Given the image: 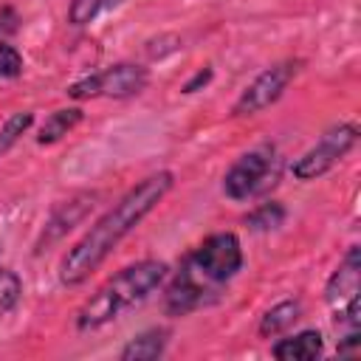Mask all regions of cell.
<instances>
[{
    "label": "cell",
    "mask_w": 361,
    "mask_h": 361,
    "mask_svg": "<svg viewBox=\"0 0 361 361\" xmlns=\"http://www.w3.org/2000/svg\"><path fill=\"white\" fill-rule=\"evenodd\" d=\"M175 175L169 169H158L141 178L133 189H127L85 234L76 240L59 259V282L68 288L90 279L93 271L118 248V243L138 228V223L169 195Z\"/></svg>",
    "instance_id": "obj_1"
},
{
    "label": "cell",
    "mask_w": 361,
    "mask_h": 361,
    "mask_svg": "<svg viewBox=\"0 0 361 361\" xmlns=\"http://www.w3.org/2000/svg\"><path fill=\"white\" fill-rule=\"evenodd\" d=\"M243 268V245L234 231L209 234L200 245H195L175 276L166 285L164 307L169 316H186L212 305L220 290L240 274Z\"/></svg>",
    "instance_id": "obj_2"
},
{
    "label": "cell",
    "mask_w": 361,
    "mask_h": 361,
    "mask_svg": "<svg viewBox=\"0 0 361 361\" xmlns=\"http://www.w3.org/2000/svg\"><path fill=\"white\" fill-rule=\"evenodd\" d=\"M166 276L169 265L161 259H141L135 265L121 268L76 310V330L87 333L116 322L124 310L141 305L155 288H161Z\"/></svg>",
    "instance_id": "obj_3"
},
{
    "label": "cell",
    "mask_w": 361,
    "mask_h": 361,
    "mask_svg": "<svg viewBox=\"0 0 361 361\" xmlns=\"http://www.w3.org/2000/svg\"><path fill=\"white\" fill-rule=\"evenodd\" d=\"M279 178V155L274 144H259L243 152L223 175V192L228 200L243 203L265 195Z\"/></svg>",
    "instance_id": "obj_4"
},
{
    "label": "cell",
    "mask_w": 361,
    "mask_h": 361,
    "mask_svg": "<svg viewBox=\"0 0 361 361\" xmlns=\"http://www.w3.org/2000/svg\"><path fill=\"white\" fill-rule=\"evenodd\" d=\"M149 85V71L144 65H135V62H116L99 73H90L79 82H73L65 93L76 102H85V99H99V96H107V99H133L138 96L144 87Z\"/></svg>",
    "instance_id": "obj_5"
},
{
    "label": "cell",
    "mask_w": 361,
    "mask_h": 361,
    "mask_svg": "<svg viewBox=\"0 0 361 361\" xmlns=\"http://www.w3.org/2000/svg\"><path fill=\"white\" fill-rule=\"evenodd\" d=\"M355 144H358V127L353 121H341V124L324 130L319 135V141L313 147H307L293 161L290 172L296 180H316L324 172H330L341 158H347Z\"/></svg>",
    "instance_id": "obj_6"
},
{
    "label": "cell",
    "mask_w": 361,
    "mask_h": 361,
    "mask_svg": "<svg viewBox=\"0 0 361 361\" xmlns=\"http://www.w3.org/2000/svg\"><path fill=\"white\" fill-rule=\"evenodd\" d=\"M299 68H302L299 59H282V62L265 68L262 73H257L245 85V90L237 96V102L231 107V116H257L265 107L276 104L282 99V93L288 90V85L296 79Z\"/></svg>",
    "instance_id": "obj_7"
},
{
    "label": "cell",
    "mask_w": 361,
    "mask_h": 361,
    "mask_svg": "<svg viewBox=\"0 0 361 361\" xmlns=\"http://www.w3.org/2000/svg\"><path fill=\"white\" fill-rule=\"evenodd\" d=\"M358 288H361V248L350 245L344 259L338 262V268L330 274L324 285V299L333 307V313L358 302Z\"/></svg>",
    "instance_id": "obj_8"
},
{
    "label": "cell",
    "mask_w": 361,
    "mask_h": 361,
    "mask_svg": "<svg viewBox=\"0 0 361 361\" xmlns=\"http://www.w3.org/2000/svg\"><path fill=\"white\" fill-rule=\"evenodd\" d=\"M90 206H93V195H76V197L65 200V203L54 212V217L48 220V226H45V231H42V237H39V243H37V251H42V245L59 240L65 231H71V228L87 214Z\"/></svg>",
    "instance_id": "obj_9"
},
{
    "label": "cell",
    "mask_w": 361,
    "mask_h": 361,
    "mask_svg": "<svg viewBox=\"0 0 361 361\" xmlns=\"http://www.w3.org/2000/svg\"><path fill=\"white\" fill-rule=\"evenodd\" d=\"M324 350V341H322V333L319 330H302V333H293L288 338H279L271 353L274 358L279 361H313L319 358Z\"/></svg>",
    "instance_id": "obj_10"
},
{
    "label": "cell",
    "mask_w": 361,
    "mask_h": 361,
    "mask_svg": "<svg viewBox=\"0 0 361 361\" xmlns=\"http://www.w3.org/2000/svg\"><path fill=\"white\" fill-rule=\"evenodd\" d=\"M166 341H169V330H166V327H149V330L133 336V338L121 347L118 358H121V361H155V358L164 355Z\"/></svg>",
    "instance_id": "obj_11"
},
{
    "label": "cell",
    "mask_w": 361,
    "mask_h": 361,
    "mask_svg": "<svg viewBox=\"0 0 361 361\" xmlns=\"http://www.w3.org/2000/svg\"><path fill=\"white\" fill-rule=\"evenodd\" d=\"M82 121V107H62V110H54L37 130V144L39 147H48V144H56L62 141L76 124Z\"/></svg>",
    "instance_id": "obj_12"
},
{
    "label": "cell",
    "mask_w": 361,
    "mask_h": 361,
    "mask_svg": "<svg viewBox=\"0 0 361 361\" xmlns=\"http://www.w3.org/2000/svg\"><path fill=\"white\" fill-rule=\"evenodd\" d=\"M299 316H302V302L299 299H282L271 310L262 313V319H259V336L262 338H274V336L285 333L288 327H293V322Z\"/></svg>",
    "instance_id": "obj_13"
},
{
    "label": "cell",
    "mask_w": 361,
    "mask_h": 361,
    "mask_svg": "<svg viewBox=\"0 0 361 361\" xmlns=\"http://www.w3.org/2000/svg\"><path fill=\"white\" fill-rule=\"evenodd\" d=\"M285 206L276 203V200H268V203H259L248 217H245V226L254 228V231H271L276 226L285 223Z\"/></svg>",
    "instance_id": "obj_14"
},
{
    "label": "cell",
    "mask_w": 361,
    "mask_h": 361,
    "mask_svg": "<svg viewBox=\"0 0 361 361\" xmlns=\"http://www.w3.org/2000/svg\"><path fill=\"white\" fill-rule=\"evenodd\" d=\"M31 124H34V113H28V110H23V113H14V116H8L6 118V124L0 127V155L3 152H8L28 130H31Z\"/></svg>",
    "instance_id": "obj_15"
},
{
    "label": "cell",
    "mask_w": 361,
    "mask_h": 361,
    "mask_svg": "<svg viewBox=\"0 0 361 361\" xmlns=\"http://www.w3.org/2000/svg\"><path fill=\"white\" fill-rule=\"evenodd\" d=\"M23 296V282L14 271L0 268V316H6Z\"/></svg>",
    "instance_id": "obj_16"
},
{
    "label": "cell",
    "mask_w": 361,
    "mask_h": 361,
    "mask_svg": "<svg viewBox=\"0 0 361 361\" xmlns=\"http://www.w3.org/2000/svg\"><path fill=\"white\" fill-rule=\"evenodd\" d=\"M104 3L107 0H71V6H68V23L76 25V28L93 23L96 14L104 8Z\"/></svg>",
    "instance_id": "obj_17"
},
{
    "label": "cell",
    "mask_w": 361,
    "mask_h": 361,
    "mask_svg": "<svg viewBox=\"0 0 361 361\" xmlns=\"http://www.w3.org/2000/svg\"><path fill=\"white\" fill-rule=\"evenodd\" d=\"M23 73V54L8 45V42H0V79H14Z\"/></svg>",
    "instance_id": "obj_18"
},
{
    "label": "cell",
    "mask_w": 361,
    "mask_h": 361,
    "mask_svg": "<svg viewBox=\"0 0 361 361\" xmlns=\"http://www.w3.org/2000/svg\"><path fill=\"white\" fill-rule=\"evenodd\" d=\"M209 82H212V68L206 65V68H200V71L183 85V93H195V90H200V87H206Z\"/></svg>",
    "instance_id": "obj_19"
},
{
    "label": "cell",
    "mask_w": 361,
    "mask_h": 361,
    "mask_svg": "<svg viewBox=\"0 0 361 361\" xmlns=\"http://www.w3.org/2000/svg\"><path fill=\"white\" fill-rule=\"evenodd\" d=\"M118 3H121V0H107V3H104V8H116Z\"/></svg>",
    "instance_id": "obj_20"
}]
</instances>
